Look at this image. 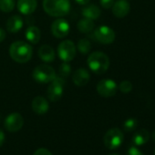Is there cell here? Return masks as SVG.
<instances>
[{"label": "cell", "mask_w": 155, "mask_h": 155, "mask_svg": "<svg viewBox=\"0 0 155 155\" xmlns=\"http://www.w3.org/2000/svg\"><path fill=\"white\" fill-rule=\"evenodd\" d=\"M33 54L32 47L24 41H16L9 48V55L13 60L18 63L28 62Z\"/></svg>", "instance_id": "cell-1"}, {"label": "cell", "mask_w": 155, "mask_h": 155, "mask_svg": "<svg viewBox=\"0 0 155 155\" xmlns=\"http://www.w3.org/2000/svg\"><path fill=\"white\" fill-rule=\"evenodd\" d=\"M43 8L50 17H64L70 10V1L69 0H43Z\"/></svg>", "instance_id": "cell-2"}, {"label": "cell", "mask_w": 155, "mask_h": 155, "mask_svg": "<svg viewBox=\"0 0 155 155\" xmlns=\"http://www.w3.org/2000/svg\"><path fill=\"white\" fill-rule=\"evenodd\" d=\"M87 64L91 70L97 75L105 73L110 67L109 57L101 51H96L90 54Z\"/></svg>", "instance_id": "cell-3"}, {"label": "cell", "mask_w": 155, "mask_h": 155, "mask_svg": "<svg viewBox=\"0 0 155 155\" xmlns=\"http://www.w3.org/2000/svg\"><path fill=\"white\" fill-rule=\"evenodd\" d=\"M33 79L38 83H49L56 78L55 69L48 65H39L32 73Z\"/></svg>", "instance_id": "cell-4"}, {"label": "cell", "mask_w": 155, "mask_h": 155, "mask_svg": "<svg viewBox=\"0 0 155 155\" xmlns=\"http://www.w3.org/2000/svg\"><path fill=\"white\" fill-rule=\"evenodd\" d=\"M65 79L61 77H57L50 82L48 90H47V96L49 101L56 102L59 101L64 92V86H65Z\"/></svg>", "instance_id": "cell-5"}, {"label": "cell", "mask_w": 155, "mask_h": 155, "mask_svg": "<svg viewBox=\"0 0 155 155\" xmlns=\"http://www.w3.org/2000/svg\"><path fill=\"white\" fill-rule=\"evenodd\" d=\"M123 139L124 136L122 131L118 128H112L105 133L103 141L108 149L115 150L122 144Z\"/></svg>", "instance_id": "cell-6"}, {"label": "cell", "mask_w": 155, "mask_h": 155, "mask_svg": "<svg viewBox=\"0 0 155 155\" xmlns=\"http://www.w3.org/2000/svg\"><path fill=\"white\" fill-rule=\"evenodd\" d=\"M58 55L64 62H69L76 56V47L71 40H64L58 47Z\"/></svg>", "instance_id": "cell-7"}, {"label": "cell", "mask_w": 155, "mask_h": 155, "mask_svg": "<svg viewBox=\"0 0 155 155\" xmlns=\"http://www.w3.org/2000/svg\"><path fill=\"white\" fill-rule=\"evenodd\" d=\"M118 91L117 83L112 80H102L97 84V91L98 93L104 98L113 97Z\"/></svg>", "instance_id": "cell-8"}, {"label": "cell", "mask_w": 155, "mask_h": 155, "mask_svg": "<svg viewBox=\"0 0 155 155\" xmlns=\"http://www.w3.org/2000/svg\"><path fill=\"white\" fill-rule=\"evenodd\" d=\"M94 37L100 43L108 45L115 40V32L108 26H101L94 31Z\"/></svg>", "instance_id": "cell-9"}, {"label": "cell", "mask_w": 155, "mask_h": 155, "mask_svg": "<svg viewBox=\"0 0 155 155\" xmlns=\"http://www.w3.org/2000/svg\"><path fill=\"white\" fill-rule=\"evenodd\" d=\"M69 24L67 20L63 18H58L55 20L51 25V33L57 38H64L69 33Z\"/></svg>", "instance_id": "cell-10"}, {"label": "cell", "mask_w": 155, "mask_h": 155, "mask_svg": "<svg viewBox=\"0 0 155 155\" xmlns=\"http://www.w3.org/2000/svg\"><path fill=\"white\" fill-rule=\"evenodd\" d=\"M24 125V119L21 114L14 112L9 114L5 120V127L8 131L15 132L19 130Z\"/></svg>", "instance_id": "cell-11"}, {"label": "cell", "mask_w": 155, "mask_h": 155, "mask_svg": "<svg viewBox=\"0 0 155 155\" xmlns=\"http://www.w3.org/2000/svg\"><path fill=\"white\" fill-rule=\"evenodd\" d=\"M112 13L116 18H125L130 9V5L128 0H117L112 6Z\"/></svg>", "instance_id": "cell-12"}, {"label": "cell", "mask_w": 155, "mask_h": 155, "mask_svg": "<svg viewBox=\"0 0 155 155\" xmlns=\"http://www.w3.org/2000/svg\"><path fill=\"white\" fill-rule=\"evenodd\" d=\"M91 76L89 71L86 68H81L79 69H77L72 77V81L74 82V84H76L79 87H83L85 85L88 84V82L90 81Z\"/></svg>", "instance_id": "cell-13"}, {"label": "cell", "mask_w": 155, "mask_h": 155, "mask_svg": "<svg viewBox=\"0 0 155 155\" xmlns=\"http://www.w3.org/2000/svg\"><path fill=\"white\" fill-rule=\"evenodd\" d=\"M18 11L23 15H31L38 7L37 0H18L17 4Z\"/></svg>", "instance_id": "cell-14"}, {"label": "cell", "mask_w": 155, "mask_h": 155, "mask_svg": "<svg viewBox=\"0 0 155 155\" xmlns=\"http://www.w3.org/2000/svg\"><path fill=\"white\" fill-rule=\"evenodd\" d=\"M31 106H32L33 111L37 114H39V115L47 113L48 109H49V105H48V101L42 96L36 97L33 100Z\"/></svg>", "instance_id": "cell-15"}, {"label": "cell", "mask_w": 155, "mask_h": 155, "mask_svg": "<svg viewBox=\"0 0 155 155\" xmlns=\"http://www.w3.org/2000/svg\"><path fill=\"white\" fill-rule=\"evenodd\" d=\"M23 18L18 15L10 17L7 22V29L11 33H17L23 28Z\"/></svg>", "instance_id": "cell-16"}, {"label": "cell", "mask_w": 155, "mask_h": 155, "mask_svg": "<svg viewBox=\"0 0 155 155\" xmlns=\"http://www.w3.org/2000/svg\"><path fill=\"white\" fill-rule=\"evenodd\" d=\"M38 56L44 62H52L55 59L56 54L52 47L49 45H42L38 49Z\"/></svg>", "instance_id": "cell-17"}, {"label": "cell", "mask_w": 155, "mask_h": 155, "mask_svg": "<svg viewBox=\"0 0 155 155\" xmlns=\"http://www.w3.org/2000/svg\"><path fill=\"white\" fill-rule=\"evenodd\" d=\"M81 14L85 18L94 20V19H97L100 18L101 11L99 7H97L95 5H89V6L85 7L84 8H82Z\"/></svg>", "instance_id": "cell-18"}, {"label": "cell", "mask_w": 155, "mask_h": 155, "mask_svg": "<svg viewBox=\"0 0 155 155\" xmlns=\"http://www.w3.org/2000/svg\"><path fill=\"white\" fill-rule=\"evenodd\" d=\"M149 139H150L149 131L145 129H140V130H138L133 134L132 142L136 146H141V145H144L145 143H147Z\"/></svg>", "instance_id": "cell-19"}, {"label": "cell", "mask_w": 155, "mask_h": 155, "mask_svg": "<svg viewBox=\"0 0 155 155\" xmlns=\"http://www.w3.org/2000/svg\"><path fill=\"white\" fill-rule=\"evenodd\" d=\"M40 37H41L40 30L37 27L34 26L29 27L26 31V38L28 39V41H29L32 44L38 43L40 40Z\"/></svg>", "instance_id": "cell-20"}, {"label": "cell", "mask_w": 155, "mask_h": 155, "mask_svg": "<svg viewBox=\"0 0 155 155\" xmlns=\"http://www.w3.org/2000/svg\"><path fill=\"white\" fill-rule=\"evenodd\" d=\"M77 27H78V29L80 30V32L88 34V33H91L94 29V23H93V20H91L89 18H83L79 21Z\"/></svg>", "instance_id": "cell-21"}, {"label": "cell", "mask_w": 155, "mask_h": 155, "mask_svg": "<svg viewBox=\"0 0 155 155\" xmlns=\"http://www.w3.org/2000/svg\"><path fill=\"white\" fill-rule=\"evenodd\" d=\"M91 44L88 38H82L79 40V43H78V50L81 54L86 55L91 51Z\"/></svg>", "instance_id": "cell-22"}, {"label": "cell", "mask_w": 155, "mask_h": 155, "mask_svg": "<svg viewBox=\"0 0 155 155\" xmlns=\"http://www.w3.org/2000/svg\"><path fill=\"white\" fill-rule=\"evenodd\" d=\"M15 0H0V10L8 13L14 10L15 8Z\"/></svg>", "instance_id": "cell-23"}, {"label": "cell", "mask_w": 155, "mask_h": 155, "mask_svg": "<svg viewBox=\"0 0 155 155\" xmlns=\"http://www.w3.org/2000/svg\"><path fill=\"white\" fill-rule=\"evenodd\" d=\"M70 73H71V67L68 62H64L59 66V68H58L59 77L66 78V77H68Z\"/></svg>", "instance_id": "cell-24"}, {"label": "cell", "mask_w": 155, "mask_h": 155, "mask_svg": "<svg viewBox=\"0 0 155 155\" xmlns=\"http://www.w3.org/2000/svg\"><path fill=\"white\" fill-rule=\"evenodd\" d=\"M137 120L134 118H130L128 120H125L124 124H123V128L126 131H132L135 130V128L137 127Z\"/></svg>", "instance_id": "cell-25"}, {"label": "cell", "mask_w": 155, "mask_h": 155, "mask_svg": "<svg viewBox=\"0 0 155 155\" xmlns=\"http://www.w3.org/2000/svg\"><path fill=\"white\" fill-rule=\"evenodd\" d=\"M118 88L122 93H129L132 90V84L129 81H123L120 82V84L119 85Z\"/></svg>", "instance_id": "cell-26"}, {"label": "cell", "mask_w": 155, "mask_h": 155, "mask_svg": "<svg viewBox=\"0 0 155 155\" xmlns=\"http://www.w3.org/2000/svg\"><path fill=\"white\" fill-rule=\"evenodd\" d=\"M114 0H101V5L105 9H110L114 4Z\"/></svg>", "instance_id": "cell-27"}, {"label": "cell", "mask_w": 155, "mask_h": 155, "mask_svg": "<svg viewBox=\"0 0 155 155\" xmlns=\"http://www.w3.org/2000/svg\"><path fill=\"white\" fill-rule=\"evenodd\" d=\"M127 155H144V154L136 147H130L127 151Z\"/></svg>", "instance_id": "cell-28"}, {"label": "cell", "mask_w": 155, "mask_h": 155, "mask_svg": "<svg viewBox=\"0 0 155 155\" xmlns=\"http://www.w3.org/2000/svg\"><path fill=\"white\" fill-rule=\"evenodd\" d=\"M33 155H52V153L48 149L40 148V149H38Z\"/></svg>", "instance_id": "cell-29"}, {"label": "cell", "mask_w": 155, "mask_h": 155, "mask_svg": "<svg viewBox=\"0 0 155 155\" xmlns=\"http://www.w3.org/2000/svg\"><path fill=\"white\" fill-rule=\"evenodd\" d=\"M5 141V133L2 130H0V147L3 145Z\"/></svg>", "instance_id": "cell-30"}, {"label": "cell", "mask_w": 155, "mask_h": 155, "mask_svg": "<svg viewBox=\"0 0 155 155\" xmlns=\"http://www.w3.org/2000/svg\"><path fill=\"white\" fill-rule=\"evenodd\" d=\"M6 38V31L3 28H0V42H2Z\"/></svg>", "instance_id": "cell-31"}, {"label": "cell", "mask_w": 155, "mask_h": 155, "mask_svg": "<svg viewBox=\"0 0 155 155\" xmlns=\"http://www.w3.org/2000/svg\"><path fill=\"white\" fill-rule=\"evenodd\" d=\"M76 3L78 4H80V5H82V6H85L87 4H89L90 2V0H75Z\"/></svg>", "instance_id": "cell-32"}, {"label": "cell", "mask_w": 155, "mask_h": 155, "mask_svg": "<svg viewBox=\"0 0 155 155\" xmlns=\"http://www.w3.org/2000/svg\"><path fill=\"white\" fill-rule=\"evenodd\" d=\"M151 137H152V139H153V140L155 141V131H154V132L152 133V136H151Z\"/></svg>", "instance_id": "cell-33"}, {"label": "cell", "mask_w": 155, "mask_h": 155, "mask_svg": "<svg viewBox=\"0 0 155 155\" xmlns=\"http://www.w3.org/2000/svg\"><path fill=\"white\" fill-rule=\"evenodd\" d=\"M110 155H120V154H117V153H111V154H110Z\"/></svg>", "instance_id": "cell-34"}, {"label": "cell", "mask_w": 155, "mask_h": 155, "mask_svg": "<svg viewBox=\"0 0 155 155\" xmlns=\"http://www.w3.org/2000/svg\"><path fill=\"white\" fill-rule=\"evenodd\" d=\"M154 155H155V151H154Z\"/></svg>", "instance_id": "cell-35"}]
</instances>
